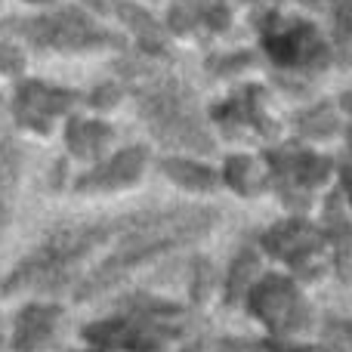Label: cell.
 <instances>
[{
	"label": "cell",
	"instance_id": "5",
	"mask_svg": "<svg viewBox=\"0 0 352 352\" xmlns=\"http://www.w3.org/2000/svg\"><path fill=\"white\" fill-rule=\"evenodd\" d=\"M50 334H53V312H50V306H28L16 318L12 346L19 352H34L50 340Z\"/></svg>",
	"mask_w": 352,
	"mask_h": 352
},
{
	"label": "cell",
	"instance_id": "7",
	"mask_svg": "<svg viewBox=\"0 0 352 352\" xmlns=\"http://www.w3.org/2000/svg\"><path fill=\"white\" fill-rule=\"evenodd\" d=\"M90 3H93V6H102V0H90Z\"/></svg>",
	"mask_w": 352,
	"mask_h": 352
},
{
	"label": "cell",
	"instance_id": "6",
	"mask_svg": "<svg viewBox=\"0 0 352 352\" xmlns=\"http://www.w3.org/2000/svg\"><path fill=\"white\" fill-rule=\"evenodd\" d=\"M331 22H334V43L343 59L352 56V0H331Z\"/></svg>",
	"mask_w": 352,
	"mask_h": 352
},
{
	"label": "cell",
	"instance_id": "3",
	"mask_svg": "<svg viewBox=\"0 0 352 352\" xmlns=\"http://www.w3.org/2000/svg\"><path fill=\"white\" fill-rule=\"evenodd\" d=\"M266 47L281 65H300L324 56L322 41L306 22H278L275 28H266Z\"/></svg>",
	"mask_w": 352,
	"mask_h": 352
},
{
	"label": "cell",
	"instance_id": "9",
	"mask_svg": "<svg viewBox=\"0 0 352 352\" xmlns=\"http://www.w3.org/2000/svg\"><path fill=\"white\" fill-rule=\"evenodd\" d=\"M0 352H3V340H0Z\"/></svg>",
	"mask_w": 352,
	"mask_h": 352
},
{
	"label": "cell",
	"instance_id": "8",
	"mask_svg": "<svg viewBox=\"0 0 352 352\" xmlns=\"http://www.w3.org/2000/svg\"><path fill=\"white\" fill-rule=\"evenodd\" d=\"M303 3H316V0H303Z\"/></svg>",
	"mask_w": 352,
	"mask_h": 352
},
{
	"label": "cell",
	"instance_id": "1",
	"mask_svg": "<svg viewBox=\"0 0 352 352\" xmlns=\"http://www.w3.org/2000/svg\"><path fill=\"white\" fill-rule=\"evenodd\" d=\"M121 229V219H93V223H65L47 232L41 244L6 275L0 291L6 297L25 291H59L74 278L80 263L102 241H109Z\"/></svg>",
	"mask_w": 352,
	"mask_h": 352
},
{
	"label": "cell",
	"instance_id": "4",
	"mask_svg": "<svg viewBox=\"0 0 352 352\" xmlns=\"http://www.w3.org/2000/svg\"><path fill=\"white\" fill-rule=\"evenodd\" d=\"M19 173H22V148H19L16 136H12V127L6 121V109L0 102V217L6 213Z\"/></svg>",
	"mask_w": 352,
	"mask_h": 352
},
{
	"label": "cell",
	"instance_id": "2",
	"mask_svg": "<svg viewBox=\"0 0 352 352\" xmlns=\"http://www.w3.org/2000/svg\"><path fill=\"white\" fill-rule=\"evenodd\" d=\"M19 31L31 43H37V47H56V50H80V47H96V43L111 41L105 31H99L78 10H59L41 19L19 22Z\"/></svg>",
	"mask_w": 352,
	"mask_h": 352
}]
</instances>
